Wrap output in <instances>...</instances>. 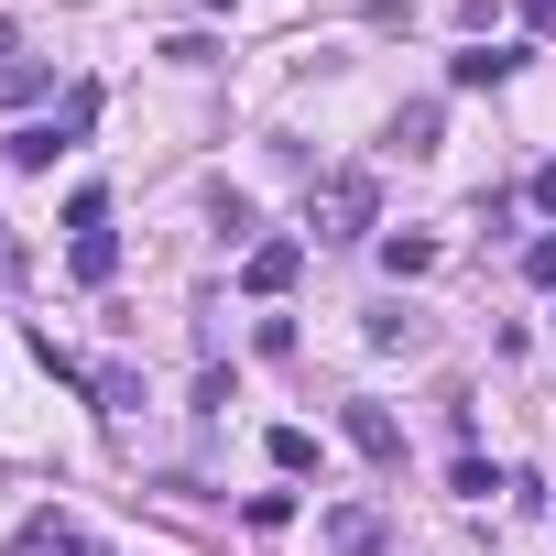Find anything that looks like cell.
Masks as SVG:
<instances>
[{"mask_svg":"<svg viewBox=\"0 0 556 556\" xmlns=\"http://www.w3.org/2000/svg\"><path fill=\"white\" fill-rule=\"evenodd\" d=\"M371 218H382V175L371 164H339L317 186V240H371Z\"/></svg>","mask_w":556,"mask_h":556,"instance_id":"6da1fadb","label":"cell"},{"mask_svg":"<svg viewBox=\"0 0 556 556\" xmlns=\"http://www.w3.org/2000/svg\"><path fill=\"white\" fill-rule=\"evenodd\" d=\"M317 545H328V556H382V545H393V513H382V502H328V513H317Z\"/></svg>","mask_w":556,"mask_h":556,"instance_id":"7a4b0ae2","label":"cell"},{"mask_svg":"<svg viewBox=\"0 0 556 556\" xmlns=\"http://www.w3.org/2000/svg\"><path fill=\"white\" fill-rule=\"evenodd\" d=\"M295 273H306V240H251V262H240V285L273 306V295H285L295 285Z\"/></svg>","mask_w":556,"mask_h":556,"instance_id":"3957f363","label":"cell"},{"mask_svg":"<svg viewBox=\"0 0 556 556\" xmlns=\"http://www.w3.org/2000/svg\"><path fill=\"white\" fill-rule=\"evenodd\" d=\"M339 426H350V447H361L371 469H393V458H404V426H393V404H350Z\"/></svg>","mask_w":556,"mask_h":556,"instance_id":"277c9868","label":"cell"},{"mask_svg":"<svg viewBox=\"0 0 556 556\" xmlns=\"http://www.w3.org/2000/svg\"><path fill=\"white\" fill-rule=\"evenodd\" d=\"M88 534H77V513H23V534H12V556H77Z\"/></svg>","mask_w":556,"mask_h":556,"instance_id":"5b68a950","label":"cell"},{"mask_svg":"<svg viewBox=\"0 0 556 556\" xmlns=\"http://www.w3.org/2000/svg\"><path fill=\"white\" fill-rule=\"evenodd\" d=\"M513 66H523L513 45H469V55H447V88H502Z\"/></svg>","mask_w":556,"mask_h":556,"instance_id":"8992f818","label":"cell"},{"mask_svg":"<svg viewBox=\"0 0 556 556\" xmlns=\"http://www.w3.org/2000/svg\"><path fill=\"white\" fill-rule=\"evenodd\" d=\"M382 273H393V285H426V273H437V240H426V229H393V240H382Z\"/></svg>","mask_w":556,"mask_h":556,"instance_id":"52a82bcc","label":"cell"},{"mask_svg":"<svg viewBox=\"0 0 556 556\" xmlns=\"http://www.w3.org/2000/svg\"><path fill=\"white\" fill-rule=\"evenodd\" d=\"M77 285H110V273H121V229H77Z\"/></svg>","mask_w":556,"mask_h":556,"instance_id":"ba28073f","label":"cell"},{"mask_svg":"<svg viewBox=\"0 0 556 556\" xmlns=\"http://www.w3.org/2000/svg\"><path fill=\"white\" fill-rule=\"evenodd\" d=\"M0 153H12L23 175H45V164L66 153V131H55V121H23V131H12V142H0Z\"/></svg>","mask_w":556,"mask_h":556,"instance_id":"9c48e42d","label":"cell"},{"mask_svg":"<svg viewBox=\"0 0 556 556\" xmlns=\"http://www.w3.org/2000/svg\"><path fill=\"white\" fill-rule=\"evenodd\" d=\"M437 131H447V110H437V99L393 110V153H437Z\"/></svg>","mask_w":556,"mask_h":556,"instance_id":"30bf717a","label":"cell"},{"mask_svg":"<svg viewBox=\"0 0 556 556\" xmlns=\"http://www.w3.org/2000/svg\"><path fill=\"white\" fill-rule=\"evenodd\" d=\"M273 469L306 480V469H317V437H306V426H273Z\"/></svg>","mask_w":556,"mask_h":556,"instance_id":"8fae6325","label":"cell"},{"mask_svg":"<svg viewBox=\"0 0 556 556\" xmlns=\"http://www.w3.org/2000/svg\"><path fill=\"white\" fill-rule=\"evenodd\" d=\"M88 393H99V404L121 415V404H142V371H121V361H99V371H88Z\"/></svg>","mask_w":556,"mask_h":556,"instance_id":"7c38bea8","label":"cell"},{"mask_svg":"<svg viewBox=\"0 0 556 556\" xmlns=\"http://www.w3.org/2000/svg\"><path fill=\"white\" fill-rule=\"evenodd\" d=\"M66 229H110V186H77L66 197Z\"/></svg>","mask_w":556,"mask_h":556,"instance_id":"4fadbf2b","label":"cell"},{"mask_svg":"<svg viewBox=\"0 0 556 556\" xmlns=\"http://www.w3.org/2000/svg\"><path fill=\"white\" fill-rule=\"evenodd\" d=\"M361 328H371V350H404V339H415V317H404V306H371Z\"/></svg>","mask_w":556,"mask_h":556,"instance_id":"5bb4252c","label":"cell"},{"mask_svg":"<svg viewBox=\"0 0 556 556\" xmlns=\"http://www.w3.org/2000/svg\"><path fill=\"white\" fill-rule=\"evenodd\" d=\"M523 273H534V285H556V229H545V240L523 251Z\"/></svg>","mask_w":556,"mask_h":556,"instance_id":"9a60e30c","label":"cell"},{"mask_svg":"<svg viewBox=\"0 0 556 556\" xmlns=\"http://www.w3.org/2000/svg\"><path fill=\"white\" fill-rule=\"evenodd\" d=\"M534 207H545V218H556V164H534Z\"/></svg>","mask_w":556,"mask_h":556,"instance_id":"2e32d148","label":"cell"},{"mask_svg":"<svg viewBox=\"0 0 556 556\" xmlns=\"http://www.w3.org/2000/svg\"><path fill=\"white\" fill-rule=\"evenodd\" d=\"M0 262H12V229H0Z\"/></svg>","mask_w":556,"mask_h":556,"instance_id":"e0dca14e","label":"cell"},{"mask_svg":"<svg viewBox=\"0 0 556 556\" xmlns=\"http://www.w3.org/2000/svg\"><path fill=\"white\" fill-rule=\"evenodd\" d=\"M77 556H110V545H77Z\"/></svg>","mask_w":556,"mask_h":556,"instance_id":"ac0fdd59","label":"cell"}]
</instances>
